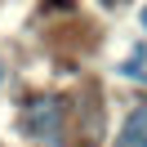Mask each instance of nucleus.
<instances>
[{"instance_id": "obj_2", "label": "nucleus", "mask_w": 147, "mask_h": 147, "mask_svg": "<svg viewBox=\"0 0 147 147\" xmlns=\"http://www.w3.org/2000/svg\"><path fill=\"white\" fill-rule=\"evenodd\" d=\"M111 147H147V107H134L125 116V125H120Z\"/></svg>"}, {"instance_id": "obj_5", "label": "nucleus", "mask_w": 147, "mask_h": 147, "mask_svg": "<svg viewBox=\"0 0 147 147\" xmlns=\"http://www.w3.org/2000/svg\"><path fill=\"white\" fill-rule=\"evenodd\" d=\"M138 18H143V27H147V9H143V13H138Z\"/></svg>"}, {"instance_id": "obj_4", "label": "nucleus", "mask_w": 147, "mask_h": 147, "mask_svg": "<svg viewBox=\"0 0 147 147\" xmlns=\"http://www.w3.org/2000/svg\"><path fill=\"white\" fill-rule=\"evenodd\" d=\"M0 85H5V63H0Z\"/></svg>"}, {"instance_id": "obj_3", "label": "nucleus", "mask_w": 147, "mask_h": 147, "mask_svg": "<svg viewBox=\"0 0 147 147\" xmlns=\"http://www.w3.org/2000/svg\"><path fill=\"white\" fill-rule=\"evenodd\" d=\"M120 76H125V80L147 85V40H138V45H134V54L120 63Z\"/></svg>"}, {"instance_id": "obj_1", "label": "nucleus", "mask_w": 147, "mask_h": 147, "mask_svg": "<svg viewBox=\"0 0 147 147\" xmlns=\"http://www.w3.org/2000/svg\"><path fill=\"white\" fill-rule=\"evenodd\" d=\"M63 120H67V102L58 98V94H36V98H27L22 111H18V129L27 138H36V143H45V147H58Z\"/></svg>"}]
</instances>
